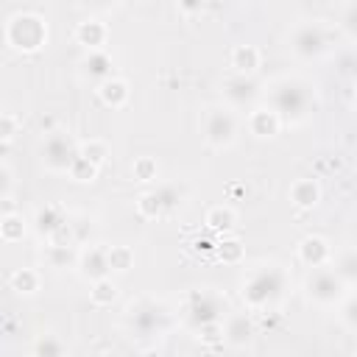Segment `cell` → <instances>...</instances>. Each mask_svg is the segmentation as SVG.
Listing matches in <instances>:
<instances>
[{"instance_id": "1", "label": "cell", "mask_w": 357, "mask_h": 357, "mask_svg": "<svg viewBox=\"0 0 357 357\" xmlns=\"http://www.w3.org/2000/svg\"><path fill=\"white\" fill-rule=\"evenodd\" d=\"M290 290V276L282 265L276 262H262L245 271L240 282V296L251 312L273 310Z\"/></svg>"}, {"instance_id": "2", "label": "cell", "mask_w": 357, "mask_h": 357, "mask_svg": "<svg viewBox=\"0 0 357 357\" xmlns=\"http://www.w3.org/2000/svg\"><path fill=\"white\" fill-rule=\"evenodd\" d=\"M268 106L282 117V123H304L312 114L315 106V92L307 78L298 75H284L276 78L268 86Z\"/></svg>"}, {"instance_id": "3", "label": "cell", "mask_w": 357, "mask_h": 357, "mask_svg": "<svg viewBox=\"0 0 357 357\" xmlns=\"http://www.w3.org/2000/svg\"><path fill=\"white\" fill-rule=\"evenodd\" d=\"M223 318H226V296H220L218 290L198 287L184 296L181 321L192 332H198L201 326H209V324H223Z\"/></svg>"}, {"instance_id": "4", "label": "cell", "mask_w": 357, "mask_h": 357, "mask_svg": "<svg viewBox=\"0 0 357 357\" xmlns=\"http://www.w3.org/2000/svg\"><path fill=\"white\" fill-rule=\"evenodd\" d=\"M6 45L17 53H36L47 45V22L36 11H20L6 22Z\"/></svg>"}, {"instance_id": "5", "label": "cell", "mask_w": 357, "mask_h": 357, "mask_svg": "<svg viewBox=\"0 0 357 357\" xmlns=\"http://www.w3.org/2000/svg\"><path fill=\"white\" fill-rule=\"evenodd\" d=\"M123 324L134 337H159L170 326V312L153 298H137L126 307Z\"/></svg>"}, {"instance_id": "6", "label": "cell", "mask_w": 357, "mask_h": 357, "mask_svg": "<svg viewBox=\"0 0 357 357\" xmlns=\"http://www.w3.org/2000/svg\"><path fill=\"white\" fill-rule=\"evenodd\" d=\"M290 50L298 56V59H318L329 50V42H332V33L324 22L312 20V22H298L293 31H290Z\"/></svg>"}, {"instance_id": "7", "label": "cell", "mask_w": 357, "mask_h": 357, "mask_svg": "<svg viewBox=\"0 0 357 357\" xmlns=\"http://www.w3.org/2000/svg\"><path fill=\"white\" fill-rule=\"evenodd\" d=\"M304 293L312 304L332 307V304H340L346 298V284L332 268H315L304 279Z\"/></svg>"}, {"instance_id": "8", "label": "cell", "mask_w": 357, "mask_h": 357, "mask_svg": "<svg viewBox=\"0 0 357 357\" xmlns=\"http://www.w3.org/2000/svg\"><path fill=\"white\" fill-rule=\"evenodd\" d=\"M201 131L212 148H229L237 139V117L229 106H209L204 112Z\"/></svg>"}, {"instance_id": "9", "label": "cell", "mask_w": 357, "mask_h": 357, "mask_svg": "<svg viewBox=\"0 0 357 357\" xmlns=\"http://www.w3.org/2000/svg\"><path fill=\"white\" fill-rule=\"evenodd\" d=\"M78 153H81V142H75L64 131H56L42 142V165L50 173H67Z\"/></svg>"}, {"instance_id": "10", "label": "cell", "mask_w": 357, "mask_h": 357, "mask_svg": "<svg viewBox=\"0 0 357 357\" xmlns=\"http://www.w3.org/2000/svg\"><path fill=\"white\" fill-rule=\"evenodd\" d=\"M78 273L86 282L109 279V273H112V268H109V245H86V248H81Z\"/></svg>"}, {"instance_id": "11", "label": "cell", "mask_w": 357, "mask_h": 357, "mask_svg": "<svg viewBox=\"0 0 357 357\" xmlns=\"http://www.w3.org/2000/svg\"><path fill=\"white\" fill-rule=\"evenodd\" d=\"M257 335V318L251 312H229L223 318V340L229 346H248Z\"/></svg>"}, {"instance_id": "12", "label": "cell", "mask_w": 357, "mask_h": 357, "mask_svg": "<svg viewBox=\"0 0 357 357\" xmlns=\"http://www.w3.org/2000/svg\"><path fill=\"white\" fill-rule=\"evenodd\" d=\"M259 95V86L251 75H229L223 81V98L229 103V109H245L254 98Z\"/></svg>"}, {"instance_id": "13", "label": "cell", "mask_w": 357, "mask_h": 357, "mask_svg": "<svg viewBox=\"0 0 357 357\" xmlns=\"http://www.w3.org/2000/svg\"><path fill=\"white\" fill-rule=\"evenodd\" d=\"M296 254H298V259L307 265V268H326L329 262H332V245L321 237V234H307V237H301L298 240V245H296Z\"/></svg>"}, {"instance_id": "14", "label": "cell", "mask_w": 357, "mask_h": 357, "mask_svg": "<svg viewBox=\"0 0 357 357\" xmlns=\"http://www.w3.org/2000/svg\"><path fill=\"white\" fill-rule=\"evenodd\" d=\"M248 131L257 139H273L282 131V117L271 106H257L248 112Z\"/></svg>"}, {"instance_id": "15", "label": "cell", "mask_w": 357, "mask_h": 357, "mask_svg": "<svg viewBox=\"0 0 357 357\" xmlns=\"http://www.w3.org/2000/svg\"><path fill=\"white\" fill-rule=\"evenodd\" d=\"M75 42L84 45L89 53L92 50H103V45L109 42V28L103 20H95V17H86L75 25Z\"/></svg>"}, {"instance_id": "16", "label": "cell", "mask_w": 357, "mask_h": 357, "mask_svg": "<svg viewBox=\"0 0 357 357\" xmlns=\"http://www.w3.org/2000/svg\"><path fill=\"white\" fill-rule=\"evenodd\" d=\"M81 73H84V78H89V81H95L100 86L109 78H114V61H112V56L106 50H92L81 61Z\"/></svg>"}, {"instance_id": "17", "label": "cell", "mask_w": 357, "mask_h": 357, "mask_svg": "<svg viewBox=\"0 0 357 357\" xmlns=\"http://www.w3.org/2000/svg\"><path fill=\"white\" fill-rule=\"evenodd\" d=\"M67 212L61 209V204H45L36 209V218H33V226H36V234L39 237H53L64 223H67Z\"/></svg>"}, {"instance_id": "18", "label": "cell", "mask_w": 357, "mask_h": 357, "mask_svg": "<svg viewBox=\"0 0 357 357\" xmlns=\"http://www.w3.org/2000/svg\"><path fill=\"white\" fill-rule=\"evenodd\" d=\"M259 61L262 56H259V47L254 45H234L229 53V64L234 67L237 75H254L259 70Z\"/></svg>"}, {"instance_id": "19", "label": "cell", "mask_w": 357, "mask_h": 357, "mask_svg": "<svg viewBox=\"0 0 357 357\" xmlns=\"http://www.w3.org/2000/svg\"><path fill=\"white\" fill-rule=\"evenodd\" d=\"M98 98H100V103L109 106V109H123V106L128 103V98H131L128 81H123V78H117V75L109 78L106 84L98 86Z\"/></svg>"}, {"instance_id": "20", "label": "cell", "mask_w": 357, "mask_h": 357, "mask_svg": "<svg viewBox=\"0 0 357 357\" xmlns=\"http://www.w3.org/2000/svg\"><path fill=\"white\" fill-rule=\"evenodd\" d=\"M290 201L298 209H315L321 201V187L315 178H296L290 184Z\"/></svg>"}, {"instance_id": "21", "label": "cell", "mask_w": 357, "mask_h": 357, "mask_svg": "<svg viewBox=\"0 0 357 357\" xmlns=\"http://www.w3.org/2000/svg\"><path fill=\"white\" fill-rule=\"evenodd\" d=\"M42 257H45V265L47 268L67 271V268H78L81 251H75V245H53V243H47L45 251H42Z\"/></svg>"}, {"instance_id": "22", "label": "cell", "mask_w": 357, "mask_h": 357, "mask_svg": "<svg viewBox=\"0 0 357 357\" xmlns=\"http://www.w3.org/2000/svg\"><path fill=\"white\" fill-rule=\"evenodd\" d=\"M204 223H206V229L209 231H215V234H226V231H231V226H234V209L231 206H226V204H215V206H209L206 209V215H204Z\"/></svg>"}, {"instance_id": "23", "label": "cell", "mask_w": 357, "mask_h": 357, "mask_svg": "<svg viewBox=\"0 0 357 357\" xmlns=\"http://www.w3.org/2000/svg\"><path fill=\"white\" fill-rule=\"evenodd\" d=\"M8 287H11L17 296H33V293L42 287V276H39V271H33V268H17V271L8 276Z\"/></svg>"}, {"instance_id": "24", "label": "cell", "mask_w": 357, "mask_h": 357, "mask_svg": "<svg viewBox=\"0 0 357 357\" xmlns=\"http://www.w3.org/2000/svg\"><path fill=\"white\" fill-rule=\"evenodd\" d=\"M332 271L343 279V284H357V248H343L332 257Z\"/></svg>"}, {"instance_id": "25", "label": "cell", "mask_w": 357, "mask_h": 357, "mask_svg": "<svg viewBox=\"0 0 357 357\" xmlns=\"http://www.w3.org/2000/svg\"><path fill=\"white\" fill-rule=\"evenodd\" d=\"M215 257L223 262V265H240L245 259V245L231 237V234H223L218 237V245H215Z\"/></svg>"}, {"instance_id": "26", "label": "cell", "mask_w": 357, "mask_h": 357, "mask_svg": "<svg viewBox=\"0 0 357 357\" xmlns=\"http://www.w3.org/2000/svg\"><path fill=\"white\" fill-rule=\"evenodd\" d=\"M31 354L33 357H67V346H64V340L56 332H42L33 340Z\"/></svg>"}, {"instance_id": "27", "label": "cell", "mask_w": 357, "mask_h": 357, "mask_svg": "<svg viewBox=\"0 0 357 357\" xmlns=\"http://www.w3.org/2000/svg\"><path fill=\"white\" fill-rule=\"evenodd\" d=\"M25 237V220H22V215H17V212H3V218H0V240L3 243H17V240H22Z\"/></svg>"}, {"instance_id": "28", "label": "cell", "mask_w": 357, "mask_h": 357, "mask_svg": "<svg viewBox=\"0 0 357 357\" xmlns=\"http://www.w3.org/2000/svg\"><path fill=\"white\" fill-rule=\"evenodd\" d=\"M117 296H120V290H117V284L112 279L92 282V287H89V301L95 307H112L117 301Z\"/></svg>"}, {"instance_id": "29", "label": "cell", "mask_w": 357, "mask_h": 357, "mask_svg": "<svg viewBox=\"0 0 357 357\" xmlns=\"http://www.w3.org/2000/svg\"><path fill=\"white\" fill-rule=\"evenodd\" d=\"M81 156H86L95 167H103V165L109 162L112 151H109V142H106V139L92 137V139H84V142H81Z\"/></svg>"}, {"instance_id": "30", "label": "cell", "mask_w": 357, "mask_h": 357, "mask_svg": "<svg viewBox=\"0 0 357 357\" xmlns=\"http://www.w3.org/2000/svg\"><path fill=\"white\" fill-rule=\"evenodd\" d=\"M153 192L159 195L165 215H173V212L184 204V190H181L178 184H156V187H153Z\"/></svg>"}, {"instance_id": "31", "label": "cell", "mask_w": 357, "mask_h": 357, "mask_svg": "<svg viewBox=\"0 0 357 357\" xmlns=\"http://www.w3.org/2000/svg\"><path fill=\"white\" fill-rule=\"evenodd\" d=\"M109 268L112 273H126L134 268V248L131 245H109Z\"/></svg>"}, {"instance_id": "32", "label": "cell", "mask_w": 357, "mask_h": 357, "mask_svg": "<svg viewBox=\"0 0 357 357\" xmlns=\"http://www.w3.org/2000/svg\"><path fill=\"white\" fill-rule=\"evenodd\" d=\"M98 170H100V167H95L86 156H81V153H78V156H75V162L70 165L67 176H70L73 181H78V184H92V181L98 178Z\"/></svg>"}, {"instance_id": "33", "label": "cell", "mask_w": 357, "mask_h": 357, "mask_svg": "<svg viewBox=\"0 0 357 357\" xmlns=\"http://www.w3.org/2000/svg\"><path fill=\"white\" fill-rule=\"evenodd\" d=\"M131 176H134V181H139V184L156 181V176H159L156 159H153V156H137L134 165H131Z\"/></svg>"}, {"instance_id": "34", "label": "cell", "mask_w": 357, "mask_h": 357, "mask_svg": "<svg viewBox=\"0 0 357 357\" xmlns=\"http://www.w3.org/2000/svg\"><path fill=\"white\" fill-rule=\"evenodd\" d=\"M137 212L148 220H156V218H165V209H162V201L153 190H145L139 198H137Z\"/></svg>"}, {"instance_id": "35", "label": "cell", "mask_w": 357, "mask_h": 357, "mask_svg": "<svg viewBox=\"0 0 357 357\" xmlns=\"http://www.w3.org/2000/svg\"><path fill=\"white\" fill-rule=\"evenodd\" d=\"M195 337H198L204 346H209V349H218V346H223V343H226V340H223V324L201 326V329L195 332Z\"/></svg>"}, {"instance_id": "36", "label": "cell", "mask_w": 357, "mask_h": 357, "mask_svg": "<svg viewBox=\"0 0 357 357\" xmlns=\"http://www.w3.org/2000/svg\"><path fill=\"white\" fill-rule=\"evenodd\" d=\"M20 117L14 114V112H3L0 114V139H3V145H8L17 134H20Z\"/></svg>"}, {"instance_id": "37", "label": "cell", "mask_w": 357, "mask_h": 357, "mask_svg": "<svg viewBox=\"0 0 357 357\" xmlns=\"http://www.w3.org/2000/svg\"><path fill=\"white\" fill-rule=\"evenodd\" d=\"M340 31L349 36V39H357V3H349V6H343V11H340Z\"/></svg>"}, {"instance_id": "38", "label": "cell", "mask_w": 357, "mask_h": 357, "mask_svg": "<svg viewBox=\"0 0 357 357\" xmlns=\"http://www.w3.org/2000/svg\"><path fill=\"white\" fill-rule=\"evenodd\" d=\"M340 321H343V326L357 332V293H351L340 301Z\"/></svg>"}, {"instance_id": "39", "label": "cell", "mask_w": 357, "mask_h": 357, "mask_svg": "<svg viewBox=\"0 0 357 357\" xmlns=\"http://www.w3.org/2000/svg\"><path fill=\"white\" fill-rule=\"evenodd\" d=\"M11 190H14V173L8 165H0V198L6 201V209L11 204Z\"/></svg>"}, {"instance_id": "40", "label": "cell", "mask_w": 357, "mask_h": 357, "mask_svg": "<svg viewBox=\"0 0 357 357\" xmlns=\"http://www.w3.org/2000/svg\"><path fill=\"white\" fill-rule=\"evenodd\" d=\"M282 324V312H276V310H262V312H257V329H276Z\"/></svg>"}, {"instance_id": "41", "label": "cell", "mask_w": 357, "mask_h": 357, "mask_svg": "<svg viewBox=\"0 0 357 357\" xmlns=\"http://www.w3.org/2000/svg\"><path fill=\"white\" fill-rule=\"evenodd\" d=\"M70 223H73L75 245H78V243H84V240H86V234H89V220H86V218H75V220H70Z\"/></svg>"}, {"instance_id": "42", "label": "cell", "mask_w": 357, "mask_h": 357, "mask_svg": "<svg viewBox=\"0 0 357 357\" xmlns=\"http://www.w3.org/2000/svg\"><path fill=\"white\" fill-rule=\"evenodd\" d=\"M215 245H218V240H204V237H198V240L192 243V251H195V254H201V251H215Z\"/></svg>"}, {"instance_id": "43", "label": "cell", "mask_w": 357, "mask_h": 357, "mask_svg": "<svg viewBox=\"0 0 357 357\" xmlns=\"http://www.w3.org/2000/svg\"><path fill=\"white\" fill-rule=\"evenodd\" d=\"M39 128L50 137V134H56V120H53L50 114H45V117H39Z\"/></svg>"}, {"instance_id": "44", "label": "cell", "mask_w": 357, "mask_h": 357, "mask_svg": "<svg viewBox=\"0 0 357 357\" xmlns=\"http://www.w3.org/2000/svg\"><path fill=\"white\" fill-rule=\"evenodd\" d=\"M204 8V3H181L178 6V11H184V14H192V11H201Z\"/></svg>"}, {"instance_id": "45", "label": "cell", "mask_w": 357, "mask_h": 357, "mask_svg": "<svg viewBox=\"0 0 357 357\" xmlns=\"http://www.w3.org/2000/svg\"><path fill=\"white\" fill-rule=\"evenodd\" d=\"M3 329H6V335H11V329H14V321H11V318H6V321H3Z\"/></svg>"}, {"instance_id": "46", "label": "cell", "mask_w": 357, "mask_h": 357, "mask_svg": "<svg viewBox=\"0 0 357 357\" xmlns=\"http://www.w3.org/2000/svg\"><path fill=\"white\" fill-rule=\"evenodd\" d=\"M142 357H162V351H156V349H145Z\"/></svg>"}, {"instance_id": "47", "label": "cell", "mask_w": 357, "mask_h": 357, "mask_svg": "<svg viewBox=\"0 0 357 357\" xmlns=\"http://www.w3.org/2000/svg\"><path fill=\"white\" fill-rule=\"evenodd\" d=\"M100 357H120V351H114V349H109V351H103Z\"/></svg>"}, {"instance_id": "48", "label": "cell", "mask_w": 357, "mask_h": 357, "mask_svg": "<svg viewBox=\"0 0 357 357\" xmlns=\"http://www.w3.org/2000/svg\"><path fill=\"white\" fill-rule=\"evenodd\" d=\"M351 357H357V354H351Z\"/></svg>"}]
</instances>
